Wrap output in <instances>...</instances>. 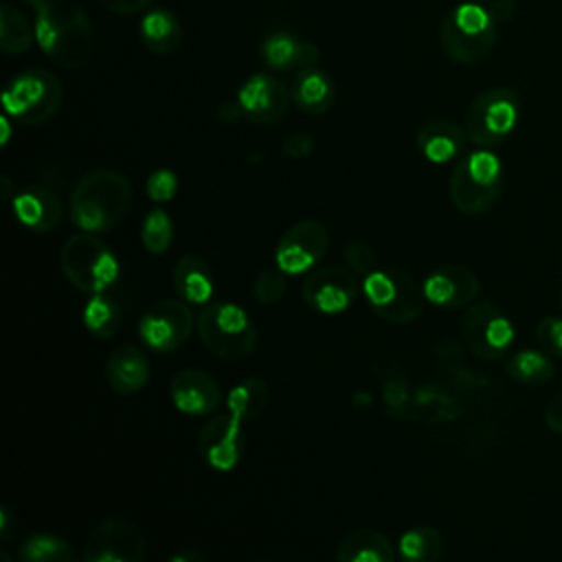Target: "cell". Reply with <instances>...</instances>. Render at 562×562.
I'll return each mask as SVG.
<instances>
[{"mask_svg":"<svg viewBox=\"0 0 562 562\" xmlns=\"http://www.w3.org/2000/svg\"><path fill=\"white\" fill-rule=\"evenodd\" d=\"M35 7V42L59 66L81 70L97 50V33L88 13L68 0H40Z\"/></svg>","mask_w":562,"mask_h":562,"instance_id":"cell-1","label":"cell"},{"mask_svg":"<svg viewBox=\"0 0 562 562\" xmlns=\"http://www.w3.org/2000/svg\"><path fill=\"white\" fill-rule=\"evenodd\" d=\"M134 189L130 180L112 169H94L79 178L70 193V217L86 233H108L132 211Z\"/></svg>","mask_w":562,"mask_h":562,"instance_id":"cell-2","label":"cell"},{"mask_svg":"<svg viewBox=\"0 0 562 562\" xmlns=\"http://www.w3.org/2000/svg\"><path fill=\"white\" fill-rule=\"evenodd\" d=\"M498 37V18L481 2H461L452 7L441 26L439 42L446 55L459 64L483 61Z\"/></svg>","mask_w":562,"mask_h":562,"instance_id":"cell-3","label":"cell"},{"mask_svg":"<svg viewBox=\"0 0 562 562\" xmlns=\"http://www.w3.org/2000/svg\"><path fill=\"white\" fill-rule=\"evenodd\" d=\"M503 182L505 178L498 156L487 147H479L454 165L448 195L459 213L481 215L498 202Z\"/></svg>","mask_w":562,"mask_h":562,"instance_id":"cell-4","label":"cell"},{"mask_svg":"<svg viewBox=\"0 0 562 562\" xmlns=\"http://www.w3.org/2000/svg\"><path fill=\"white\" fill-rule=\"evenodd\" d=\"M200 342L222 360H244L255 353L259 334L248 312L237 303L211 301L195 318Z\"/></svg>","mask_w":562,"mask_h":562,"instance_id":"cell-5","label":"cell"},{"mask_svg":"<svg viewBox=\"0 0 562 562\" xmlns=\"http://www.w3.org/2000/svg\"><path fill=\"white\" fill-rule=\"evenodd\" d=\"M59 263L66 281L83 294L105 292L121 274L119 257L112 252V248L94 233L86 231L70 235L64 241Z\"/></svg>","mask_w":562,"mask_h":562,"instance_id":"cell-6","label":"cell"},{"mask_svg":"<svg viewBox=\"0 0 562 562\" xmlns=\"http://www.w3.org/2000/svg\"><path fill=\"white\" fill-rule=\"evenodd\" d=\"M61 99L64 88L59 79L48 70L33 68L15 75L7 83L2 108L7 116L22 125H42L57 114Z\"/></svg>","mask_w":562,"mask_h":562,"instance_id":"cell-7","label":"cell"},{"mask_svg":"<svg viewBox=\"0 0 562 562\" xmlns=\"http://www.w3.org/2000/svg\"><path fill=\"white\" fill-rule=\"evenodd\" d=\"M362 292L375 316L404 325L415 321L424 307V288L411 272L400 268H378L362 279Z\"/></svg>","mask_w":562,"mask_h":562,"instance_id":"cell-8","label":"cell"},{"mask_svg":"<svg viewBox=\"0 0 562 562\" xmlns=\"http://www.w3.org/2000/svg\"><path fill=\"white\" fill-rule=\"evenodd\" d=\"M520 119V101L512 88H490L476 94L463 116L468 140L476 147H494L505 143Z\"/></svg>","mask_w":562,"mask_h":562,"instance_id":"cell-9","label":"cell"},{"mask_svg":"<svg viewBox=\"0 0 562 562\" xmlns=\"http://www.w3.org/2000/svg\"><path fill=\"white\" fill-rule=\"evenodd\" d=\"M463 345L481 360H501L514 345V325L490 301L472 303L459 323Z\"/></svg>","mask_w":562,"mask_h":562,"instance_id":"cell-10","label":"cell"},{"mask_svg":"<svg viewBox=\"0 0 562 562\" xmlns=\"http://www.w3.org/2000/svg\"><path fill=\"white\" fill-rule=\"evenodd\" d=\"M147 555L143 531L127 518L112 516L97 522L83 542V562H140Z\"/></svg>","mask_w":562,"mask_h":562,"instance_id":"cell-11","label":"cell"},{"mask_svg":"<svg viewBox=\"0 0 562 562\" xmlns=\"http://www.w3.org/2000/svg\"><path fill=\"white\" fill-rule=\"evenodd\" d=\"M193 334V314L187 303L178 299H160L147 305L138 321V336L158 351L169 353L180 349Z\"/></svg>","mask_w":562,"mask_h":562,"instance_id":"cell-12","label":"cell"},{"mask_svg":"<svg viewBox=\"0 0 562 562\" xmlns=\"http://www.w3.org/2000/svg\"><path fill=\"white\" fill-rule=\"evenodd\" d=\"M329 233L318 220H299L283 231L274 248V263L285 274L312 270L327 252Z\"/></svg>","mask_w":562,"mask_h":562,"instance_id":"cell-13","label":"cell"},{"mask_svg":"<svg viewBox=\"0 0 562 562\" xmlns=\"http://www.w3.org/2000/svg\"><path fill=\"white\" fill-rule=\"evenodd\" d=\"M356 272L347 266H323L310 272L301 285L303 301L321 314L345 312L358 296Z\"/></svg>","mask_w":562,"mask_h":562,"instance_id":"cell-14","label":"cell"},{"mask_svg":"<svg viewBox=\"0 0 562 562\" xmlns=\"http://www.w3.org/2000/svg\"><path fill=\"white\" fill-rule=\"evenodd\" d=\"M241 419H237L231 411L213 415L198 435V452L202 461L217 470L228 472L233 470L244 452L241 439Z\"/></svg>","mask_w":562,"mask_h":562,"instance_id":"cell-15","label":"cell"},{"mask_svg":"<svg viewBox=\"0 0 562 562\" xmlns=\"http://www.w3.org/2000/svg\"><path fill=\"white\" fill-rule=\"evenodd\" d=\"M292 101V90H288L277 77L257 72L248 77L237 90V103L244 116L252 123H274L279 121Z\"/></svg>","mask_w":562,"mask_h":562,"instance_id":"cell-16","label":"cell"},{"mask_svg":"<svg viewBox=\"0 0 562 562\" xmlns=\"http://www.w3.org/2000/svg\"><path fill=\"white\" fill-rule=\"evenodd\" d=\"M428 303L457 310L476 301L481 292L479 277L461 263H443L435 268L422 283Z\"/></svg>","mask_w":562,"mask_h":562,"instance_id":"cell-17","label":"cell"},{"mask_svg":"<svg viewBox=\"0 0 562 562\" xmlns=\"http://www.w3.org/2000/svg\"><path fill=\"white\" fill-rule=\"evenodd\" d=\"M169 397L180 413L211 415L222 404V386L202 369H182L169 382Z\"/></svg>","mask_w":562,"mask_h":562,"instance_id":"cell-18","label":"cell"},{"mask_svg":"<svg viewBox=\"0 0 562 562\" xmlns=\"http://www.w3.org/2000/svg\"><path fill=\"white\" fill-rule=\"evenodd\" d=\"M13 213L18 222L35 233L55 231L64 220L59 198L44 184H29L13 195Z\"/></svg>","mask_w":562,"mask_h":562,"instance_id":"cell-19","label":"cell"},{"mask_svg":"<svg viewBox=\"0 0 562 562\" xmlns=\"http://www.w3.org/2000/svg\"><path fill=\"white\" fill-rule=\"evenodd\" d=\"M105 380L119 395H134L149 382V362L134 345H121L105 360Z\"/></svg>","mask_w":562,"mask_h":562,"instance_id":"cell-20","label":"cell"},{"mask_svg":"<svg viewBox=\"0 0 562 562\" xmlns=\"http://www.w3.org/2000/svg\"><path fill=\"white\" fill-rule=\"evenodd\" d=\"M465 130L448 119H432L417 130V149L430 162H450L465 147Z\"/></svg>","mask_w":562,"mask_h":562,"instance_id":"cell-21","label":"cell"},{"mask_svg":"<svg viewBox=\"0 0 562 562\" xmlns=\"http://www.w3.org/2000/svg\"><path fill=\"white\" fill-rule=\"evenodd\" d=\"M173 288L178 296L193 305H206L215 292L213 270L198 255H182L173 266Z\"/></svg>","mask_w":562,"mask_h":562,"instance_id":"cell-22","label":"cell"},{"mask_svg":"<svg viewBox=\"0 0 562 562\" xmlns=\"http://www.w3.org/2000/svg\"><path fill=\"white\" fill-rule=\"evenodd\" d=\"M395 544L375 529H353L336 547L338 562H393Z\"/></svg>","mask_w":562,"mask_h":562,"instance_id":"cell-23","label":"cell"},{"mask_svg":"<svg viewBox=\"0 0 562 562\" xmlns=\"http://www.w3.org/2000/svg\"><path fill=\"white\" fill-rule=\"evenodd\" d=\"M334 99H336V90L327 72L314 66L299 70L292 83V101L301 112L310 116H321L334 105Z\"/></svg>","mask_w":562,"mask_h":562,"instance_id":"cell-24","label":"cell"},{"mask_svg":"<svg viewBox=\"0 0 562 562\" xmlns=\"http://www.w3.org/2000/svg\"><path fill=\"white\" fill-rule=\"evenodd\" d=\"M263 61L270 68H310L318 61V48L307 40H296L290 33H272L261 46Z\"/></svg>","mask_w":562,"mask_h":562,"instance_id":"cell-25","label":"cell"},{"mask_svg":"<svg viewBox=\"0 0 562 562\" xmlns=\"http://www.w3.org/2000/svg\"><path fill=\"white\" fill-rule=\"evenodd\" d=\"M140 42L158 55L173 53L182 42V29L178 18L167 9H151L145 11L140 20Z\"/></svg>","mask_w":562,"mask_h":562,"instance_id":"cell-26","label":"cell"},{"mask_svg":"<svg viewBox=\"0 0 562 562\" xmlns=\"http://www.w3.org/2000/svg\"><path fill=\"white\" fill-rule=\"evenodd\" d=\"M507 375L525 386H536V384H547L549 380L555 378V367L551 356L540 349H520L516 351L507 364H505Z\"/></svg>","mask_w":562,"mask_h":562,"instance_id":"cell-27","label":"cell"},{"mask_svg":"<svg viewBox=\"0 0 562 562\" xmlns=\"http://www.w3.org/2000/svg\"><path fill=\"white\" fill-rule=\"evenodd\" d=\"M268 384L261 378H246L237 382L228 395H226V406L228 411L241 419V422H252L257 419L266 406H268Z\"/></svg>","mask_w":562,"mask_h":562,"instance_id":"cell-28","label":"cell"},{"mask_svg":"<svg viewBox=\"0 0 562 562\" xmlns=\"http://www.w3.org/2000/svg\"><path fill=\"white\" fill-rule=\"evenodd\" d=\"M81 321H83V327L94 336V338H101V340H108L112 338L121 323H123V314H121V305L105 296L103 292L99 294H90L88 303L83 305V312H81Z\"/></svg>","mask_w":562,"mask_h":562,"instance_id":"cell-29","label":"cell"},{"mask_svg":"<svg viewBox=\"0 0 562 562\" xmlns=\"http://www.w3.org/2000/svg\"><path fill=\"white\" fill-rule=\"evenodd\" d=\"M20 560L24 562H79L81 553L72 544L55 533L37 531L24 538L20 544Z\"/></svg>","mask_w":562,"mask_h":562,"instance_id":"cell-30","label":"cell"},{"mask_svg":"<svg viewBox=\"0 0 562 562\" xmlns=\"http://www.w3.org/2000/svg\"><path fill=\"white\" fill-rule=\"evenodd\" d=\"M443 551V536L430 525H417L400 536L397 553L408 562L437 560Z\"/></svg>","mask_w":562,"mask_h":562,"instance_id":"cell-31","label":"cell"},{"mask_svg":"<svg viewBox=\"0 0 562 562\" xmlns=\"http://www.w3.org/2000/svg\"><path fill=\"white\" fill-rule=\"evenodd\" d=\"M35 40V26L24 18V13L11 4L0 9V48L7 55H18L31 48Z\"/></svg>","mask_w":562,"mask_h":562,"instance_id":"cell-32","label":"cell"},{"mask_svg":"<svg viewBox=\"0 0 562 562\" xmlns=\"http://www.w3.org/2000/svg\"><path fill=\"white\" fill-rule=\"evenodd\" d=\"M463 408L459 406V402L435 389V386H424L417 389L413 393L411 400V417H424V419H452L457 415H461Z\"/></svg>","mask_w":562,"mask_h":562,"instance_id":"cell-33","label":"cell"},{"mask_svg":"<svg viewBox=\"0 0 562 562\" xmlns=\"http://www.w3.org/2000/svg\"><path fill=\"white\" fill-rule=\"evenodd\" d=\"M140 241L147 252L162 255L169 250L173 241V222L171 215L162 209H154L145 215L143 228H140Z\"/></svg>","mask_w":562,"mask_h":562,"instance_id":"cell-34","label":"cell"},{"mask_svg":"<svg viewBox=\"0 0 562 562\" xmlns=\"http://www.w3.org/2000/svg\"><path fill=\"white\" fill-rule=\"evenodd\" d=\"M285 290H288L285 272L279 270V268L277 270H263L252 281V296L261 305H272V303L281 301Z\"/></svg>","mask_w":562,"mask_h":562,"instance_id":"cell-35","label":"cell"},{"mask_svg":"<svg viewBox=\"0 0 562 562\" xmlns=\"http://www.w3.org/2000/svg\"><path fill=\"white\" fill-rule=\"evenodd\" d=\"M342 259L347 263V268H351L356 274H360L362 279L371 272H375L380 268L378 263V255L373 252V248L364 241H349L342 248Z\"/></svg>","mask_w":562,"mask_h":562,"instance_id":"cell-36","label":"cell"},{"mask_svg":"<svg viewBox=\"0 0 562 562\" xmlns=\"http://www.w3.org/2000/svg\"><path fill=\"white\" fill-rule=\"evenodd\" d=\"M540 349L553 358H562V316H542L536 325Z\"/></svg>","mask_w":562,"mask_h":562,"instance_id":"cell-37","label":"cell"},{"mask_svg":"<svg viewBox=\"0 0 562 562\" xmlns=\"http://www.w3.org/2000/svg\"><path fill=\"white\" fill-rule=\"evenodd\" d=\"M145 191H147L149 200H154V202H169V200H173V195L178 191V176L167 167L154 169L147 176Z\"/></svg>","mask_w":562,"mask_h":562,"instance_id":"cell-38","label":"cell"},{"mask_svg":"<svg viewBox=\"0 0 562 562\" xmlns=\"http://www.w3.org/2000/svg\"><path fill=\"white\" fill-rule=\"evenodd\" d=\"M314 147H316L314 138L305 132H294L283 140V154L288 158H296V160L307 158L314 151Z\"/></svg>","mask_w":562,"mask_h":562,"instance_id":"cell-39","label":"cell"},{"mask_svg":"<svg viewBox=\"0 0 562 562\" xmlns=\"http://www.w3.org/2000/svg\"><path fill=\"white\" fill-rule=\"evenodd\" d=\"M99 2L112 13H125V15L140 13L151 4V0H99Z\"/></svg>","mask_w":562,"mask_h":562,"instance_id":"cell-40","label":"cell"},{"mask_svg":"<svg viewBox=\"0 0 562 562\" xmlns=\"http://www.w3.org/2000/svg\"><path fill=\"white\" fill-rule=\"evenodd\" d=\"M544 422H547V428L553 430L555 435H562V393L555 395L547 408H544Z\"/></svg>","mask_w":562,"mask_h":562,"instance_id":"cell-41","label":"cell"},{"mask_svg":"<svg viewBox=\"0 0 562 562\" xmlns=\"http://www.w3.org/2000/svg\"><path fill=\"white\" fill-rule=\"evenodd\" d=\"M239 116H244V110L239 103H222L220 108V121L224 123H235Z\"/></svg>","mask_w":562,"mask_h":562,"instance_id":"cell-42","label":"cell"},{"mask_svg":"<svg viewBox=\"0 0 562 562\" xmlns=\"http://www.w3.org/2000/svg\"><path fill=\"white\" fill-rule=\"evenodd\" d=\"M169 560L171 562H195V560H204V555L200 551H195V549H184L180 553H173Z\"/></svg>","mask_w":562,"mask_h":562,"instance_id":"cell-43","label":"cell"},{"mask_svg":"<svg viewBox=\"0 0 562 562\" xmlns=\"http://www.w3.org/2000/svg\"><path fill=\"white\" fill-rule=\"evenodd\" d=\"M472 2H481L483 4V2H490V0H472Z\"/></svg>","mask_w":562,"mask_h":562,"instance_id":"cell-44","label":"cell"},{"mask_svg":"<svg viewBox=\"0 0 562 562\" xmlns=\"http://www.w3.org/2000/svg\"><path fill=\"white\" fill-rule=\"evenodd\" d=\"M560 303H562V294H560Z\"/></svg>","mask_w":562,"mask_h":562,"instance_id":"cell-45","label":"cell"}]
</instances>
